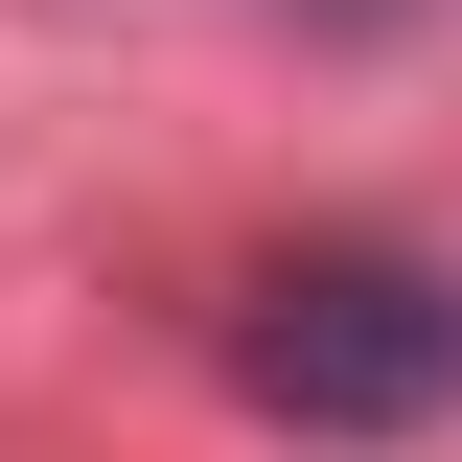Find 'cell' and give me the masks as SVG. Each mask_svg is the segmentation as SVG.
Here are the masks:
<instances>
[{"mask_svg": "<svg viewBox=\"0 0 462 462\" xmlns=\"http://www.w3.org/2000/svg\"><path fill=\"white\" fill-rule=\"evenodd\" d=\"M231 393L300 416V439H416V416L462 393V278L439 254H278V278L231 300Z\"/></svg>", "mask_w": 462, "mask_h": 462, "instance_id": "1", "label": "cell"}, {"mask_svg": "<svg viewBox=\"0 0 462 462\" xmlns=\"http://www.w3.org/2000/svg\"><path fill=\"white\" fill-rule=\"evenodd\" d=\"M324 23H393V0H324Z\"/></svg>", "mask_w": 462, "mask_h": 462, "instance_id": "2", "label": "cell"}]
</instances>
